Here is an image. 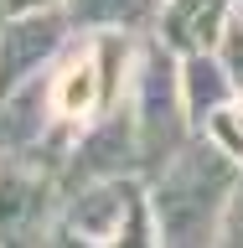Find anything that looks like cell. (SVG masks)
<instances>
[{
    "label": "cell",
    "mask_w": 243,
    "mask_h": 248,
    "mask_svg": "<svg viewBox=\"0 0 243 248\" xmlns=\"http://www.w3.org/2000/svg\"><path fill=\"white\" fill-rule=\"evenodd\" d=\"M52 42H57V26L52 21H21L16 31H5V42H0V88L21 83L31 73V62L42 57Z\"/></svg>",
    "instance_id": "6da1fadb"
},
{
    "label": "cell",
    "mask_w": 243,
    "mask_h": 248,
    "mask_svg": "<svg viewBox=\"0 0 243 248\" xmlns=\"http://www.w3.org/2000/svg\"><path fill=\"white\" fill-rule=\"evenodd\" d=\"M217 21H223V0H176L166 16V36L181 46H202V42H212Z\"/></svg>",
    "instance_id": "7a4b0ae2"
},
{
    "label": "cell",
    "mask_w": 243,
    "mask_h": 248,
    "mask_svg": "<svg viewBox=\"0 0 243 248\" xmlns=\"http://www.w3.org/2000/svg\"><path fill=\"white\" fill-rule=\"evenodd\" d=\"M228 238H233V243H243V191H238V202H233V217H228Z\"/></svg>",
    "instance_id": "3957f363"
},
{
    "label": "cell",
    "mask_w": 243,
    "mask_h": 248,
    "mask_svg": "<svg viewBox=\"0 0 243 248\" xmlns=\"http://www.w3.org/2000/svg\"><path fill=\"white\" fill-rule=\"evenodd\" d=\"M11 5H31V0H11Z\"/></svg>",
    "instance_id": "277c9868"
}]
</instances>
